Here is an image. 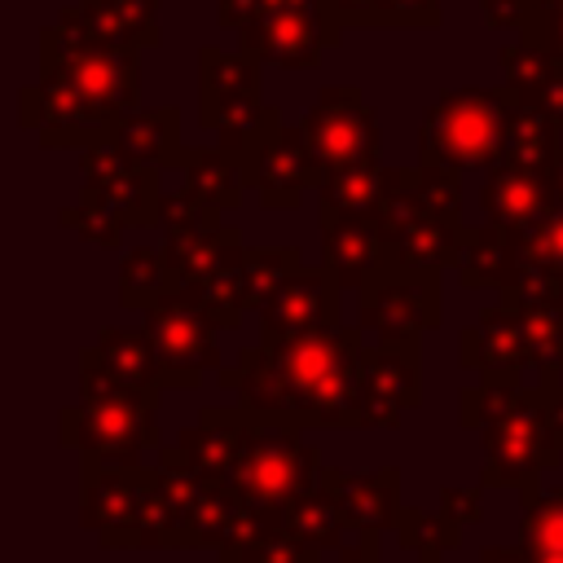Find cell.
<instances>
[{"mask_svg":"<svg viewBox=\"0 0 563 563\" xmlns=\"http://www.w3.org/2000/svg\"><path fill=\"white\" fill-rule=\"evenodd\" d=\"M550 4H563V0H532V9H550Z\"/></svg>","mask_w":563,"mask_h":563,"instance_id":"816d5d0a","label":"cell"},{"mask_svg":"<svg viewBox=\"0 0 563 563\" xmlns=\"http://www.w3.org/2000/svg\"><path fill=\"white\" fill-rule=\"evenodd\" d=\"M479 444H484V471H479L484 488H519L523 493V488L541 484V475L550 466H559V457H563V449L554 444L545 413H541V383L528 387V396L510 413L479 427Z\"/></svg>","mask_w":563,"mask_h":563,"instance_id":"9c48e42d","label":"cell"},{"mask_svg":"<svg viewBox=\"0 0 563 563\" xmlns=\"http://www.w3.org/2000/svg\"><path fill=\"white\" fill-rule=\"evenodd\" d=\"M321 479H325V462H321V449L303 440V427L255 413V431L229 475V488L268 528H282L290 501L312 493Z\"/></svg>","mask_w":563,"mask_h":563,"instance_id":"3957f363","label":"cell"},{"mask_svg":"<svg viewBox=\"0 0 563 563\" xmlns=\"http://www.w3.org/2000/svg\"><path fill=\"white\" fill-rule=\"evenodd\" d=\"M238 158H242L246 185L264 211H295L303 202V194H312L321 185V167H317V154H312L303 128L282 123L277 110H264L260 128L246 136Z\"/></svg>","mask_w":563,"mask_h":563,"instance_id":"52a82bcc","label":"cell"},{"mask_svg":"<svg viewBox=\"0 0 563 563\" xmlns=\"http://www.w3.org/2000/svg\"><path fill=\"white\" fill-rule=\"evenodd\" d=\"M299 128H303L321 172H334V167L361 163V158H378V145H383L378 119L365 106L361 88H352V84H325L317 92V101L308 106V114L299 119Z\"/></svg>","mask_w":563,"mask_h":563,"instance_id":"7c38bea8","label":"cell"},{"mask_svg":"<svg viewBox=\"0 0 563 563\" xmlns=\"http://www.w3.org/2000/svg\"><path fill=\"white\" fill-rule=\"evenodd\" d=\"M462 532L444 510H400V523H396V541L418 554V563H444V554L453 545H462Z\"/></svg>","mask_w":563,"mask_h":563,"instance_id":"d590c367","label":"cell"},{"mask_svg":"<svg viewBox=\"0 0 563 563\" xmlns=\"http://www.w3.org/2000/svg\"><path fill=\"white\" fill-rule=\"evenodd\" d=\"M361 325H330L299 339H260L238 352L233 369H220V387L260 418H286L312 427H361Z\"/></svg>","mask_w":563,"mask_h":563,"instance_id":"6da1fadb","label":"cell"},{"mask_svg":"<svg viewBox=\"0 0 563 563\" xmlns=\"http://www.w3.org/2000/svg\"><path fill=\"white\" fill-rule=\"evenodd\" d=\"M62 224L75 229L84 242H92V246H101V251H114V246L123 242V229H132L128 216H123L114 202H106L101 194H88V189L79 194L75 207H62Z\"/></svg>","mask_w":563,"mask_h":563,"instance_id":"74e56055","label":"cell"},{"mask_svg":"<svg viewBox=\"0 0 563 563\" xmlns=\"http://www.w3.org/2000/svg\"><path fill=\"white\" fill-rule=\"evenodd\" d=\"M545 176H550V194H554V202L563 207V145H559V154H554V163L545 167Z\"/></svg>","mask_w":563,"mask_h":563,"instance_id":"f907efd6","label":"cell"},{"mask_svg":"<svg viewBox=\"0 0 563 563\" xmlns=\"http://www.w3.org/2000/svg\"><path fill=\"white\" fill-rule=\"evenodd\" d=\"M343 35L330 0H260V13L238 31V48L260 66L317 70Z\"/></svg>","mask_w":563,"mask_h":563,"instance_id":"8992f818","label":"cell"},{"mask_svg":"<svg viewBox=\"0 0 563 563\" xmlns=\"http://www.w3.org/2000/svg\"><path fill=\"white\" fill-rule=\"evenodd\" d=\"M523 35L541 40V44H545V53L563 62V4H550V9H532V18H528Z\"/></svg>","mask_w":563,"mask_h":563,"instance_id":"ee69618b","label":"cell"},{"mask_svg":"<svg viewBox=\"0 0 563 563\" xmlns=\"http://www.w3.org/2000/svg\"><path fill=\"white\" fill-rule=\"evenodd\" d=\"M554 194H550V176L541 167H523V163H493L479 189V211L493 224L506 229H528L532 220H541L545 211H554Z\"/></svg>","mask_w":563,"mask_h":563,"instance_id":"603a6c76","label":"cell"},{"mask_svg":"<svg viewBox=\"0 0 563 563\" xmlns=\"http://www.w3.org/2000/svg\"><path fill=\"white\" fill-rule=\"evenodd\" d=\"M255 431V413L242 405H220V409H202L180 435L176 444L158 449V466H180L194 471L202 484H229L246 440Z\"/></svg>","mask_w":563,"mask_h":563,"instance_id":"5bb4252c","label":"cell"},{"mask_svg":"<svg viewBox=\"0 0 563 563\" xmlns=\"http://www.w3.org/2000/svg\"><path fill=\"white\" fill-rule=\"evenodd\" d=\"M479 13L488 31H523L532 18V0H479Z\"/></svg>","mask_w":563,"mask_h":563,"instance_id":"f6af8a7d","label":"cell"},{"mask_svg":"<svg viewBox=\"0 0 563 563\" xmlns=\"http://www.w3.org/2000/svg\"><path fill=\"white\" fill-rule=\"evenodd\" d=\"M282 532L295 537L299 545L325 554V550H343V532H347V519L330 493V484L321 479L312 493H303L299 501H290L286 519H282Z\"/></svg>","mask_w":563,"mask_h":563,"instance_id":"f546056e","label":"cell"},{"mask_svg":"<svg viewBox=\"0 0 563 563\" xmlns=\"http://www.w3.org/2000/svg\"><path fill=\"white\" fill-rule=\"evenodd\" d=\"M180 286L172 260L163 246H132L119 264V303L128 312H145L154 308L158 299H167L172 290Z\"/></svg>","mask_w":563,"mask_h":563,"instance_id":"4dcf8cb0","label":"cell"},{"mask_svg":"<svg viewBox=\"0 0 563 563\" xmlns=\"http://www.w3.org/2000/svg\"><path fill=\"white\" fill-rule=\"evenodd\" d=\"M422 400L418 339H378L361 352V427L391 431Z\"/></svg>","mask_w":563,"mask_h":563,"instance_id":"4fadbf2b","label":"cell"},{"mask_svg":"<svg viewBox=\"0 0 563 563\" xmlns=\"http://www.w3.org/2000/svg\"><path fill=\"white\" fill-rule=\"evenodd\" d=\"M387 229V264L409 268V273H444L457 268L462 246H466V224L462 216H440V211H387L383 216Z\"/></svg>","mask_w":563,"mask_h":563,"instance_id":"e0dca14e","label":"cell"},{"mask_svg":"<svg viewBox=\"0 0 563 563\" xmlns=\"http://www.w3.org/2000/svg\"><path fill=\"white\" fill-rule=\"evenodd\" d=\"M440 510L457 523V528H471L484 519V484L479 488H440Z\"/></svg>","mask_w":563,"mask_h":563,"instance_id":"7bdbcfd3","label":"cell"},{"mask_svg":"<svg viewBox=\"0 0 563 563\" xmlns=\"http://www.w3.org/2000/svg\"><path fill=\"white\" fill-rule=\"evenodd\" d=\"M475 563H528V559L519 545H488V550H479Z\"/></svg>","mask_w":563,"mask_h":563,"instance_id":"681fc988","label":"cell"},{"mask_svg":"<svg viewBox=\"0 0 563 563\" xmlns=\"http://www.w3.org/2000/svg\"><path fill=\"white\" fill-rule=\"evenodd\" d=\"M92 347L119 383H128L132 391H145V396H163V365H158V347L145 325L141 330L106 325Z\"/></svg>","mask_w":563,"mask_h":563,"instance_id":"484cf974","label":"cell"},{"mask_svg":"<svg viewBox=\"0 0 563 563\" xmlns=\"http://www.w3.org/2000/svg\"><path fill=\"white\" fill-rule=\"evenodd\" d=\"M541 106L559 119V128H563V62L554 57V70H550V84H545V92H541Z\"/></svg>","mask_w":563,"mask_h":563,"instance_id":"c3c4849f","label":"cell"},{"mask_svg":"<svg viewBox=\"0 0 563 563\" xmlns=\"http://www.w3.org/2000/svg\"><path fill=\"white\" fill-rule=\"evenodd\" d=\"M57 26L79 44L141 53L158 44V0H75L57 13Z\"/></svg>","mask_w":563,"mask_h":563,"instance_id":"ffe728a7","label":"cell"},{"mask_svg":"<svg viewBox=\"0 0 563 563\" xmlns=\"http://www.w3.org/2000/svg\"><path fill=\"white\" fill-rule=\"evenodd\" d=\"M515 97L510 88H449L418 123V163H440L453 172L493 167L506 154Z\"/></svg>","mask_w":563,"mask_h":563,"instance_id":"7a4b0ae2","label":"cell"},{"mask_svg":"<svg viewBox=\"0 0 563 563\" xmlns=\"http://www.w3.org/2000/svg\"><path fill=\"white\" fill-rule=\"evenodd\" d=\"M440 0H374L361 18V26H391V31H435Z\"/></svg>","mask_w":563,"mask_h":563,"instance_id":"60d3db41","label":"cell"},{"mask_svg":"<svg viewBox=\"0 0 563 563\" xmlns=\"http://www.w3.org/2000/svg\"><path fill=\"white\" fill-rule=\"evenodd\" d=\"M339 303H343V286L334 282V273L325 264L317 268L303 264L260 308V339H299L312 330H330L339 325Z\"/></svg>","mask_w":563,"mask_h":563,"instance_id":"2e32d148","label":"cell"},{"mask_svg":"<svg viewBox=\"0 0 563 563\" xmlns=\"http://www.w3.org/2000/svg\"><path fill=\"white\" fill-rule=\"evenodd\" d=\"M216 563H238V559H229V554H220V559H216Z\"/></svg>","mask_w":563,"mask_h":563,"instance_id":"f5cc1de1","label":"cell"},{"mask_svg":"<svg viewBox=\"0 0 563 563\" xmlns=\"http://www.w3.org/2000/svg\"><path fill=\"white\" fill-rule=\"evenodd\" d=\"M378 537H383V532H361V541H356V545H343L334 563H383Z\"/></svg>","mask_w":563,"mask_h":563,"instance_id":"7dc6e473","label":"cell"},{"mask_svg":"<svg viewBox=\"0 0 563 563\" xmlns=\"http://www.w3.org/2000/svg\"><path fill=\"white\" fill-rule=\"evenodd\" d=\"M264 79H260V62L246 57L242 48L229 53L220 44H202L198 48V123L202 132L242 154L246 136L260 128L264 119Z\"/></svg>","mask_w":563,"mask_h":563,"instance_id":"5b68a950","label":"cell"},{"mask_svg":"<svg viewBox=\"0 0 563 563\" xmlns=\"http://www.w3.org/2000/svg\"><path fill=\"white\" fill-rule=\"evenodd\" d=\"M383 176H387L383 158L343 163L334 172H321L317 202L321 207H339V211H378L383 207Z\"/></svg>","mask_w":563,"mask_h":563,"instance_id":"1f68e13d","label":"cell"},{"mask_svg":"<svg viewBox=\"0 0 563 563\" xmlns=\"http://www.w3.org/2000/svg\"><path fill=\"white\" fill-rule=\"evenodd\" d=\"M457 361L462 369H475L484 383H519L523 369H532V347L506 299L479 308L475 325L457 334Z\"/></svg>","mask_w":563,"mask_h":563,"instance_id":"d6986e66","label":"cell"},{"mask_svg":"<svg viewBox=\"0 0 563 563\" xmlns=\"http://www.w3.org/2000/svg\"><path fill=\"white\" fill-rule=\"evenodd\" d=\"M554 154H559V119L541 101H515L510 136H506V154L501 158L545 172L554 163Z\"/></svg>","mask_w":563,"mask_h":563,"instance_id":"836d02e7","label":"cell"},{"mask_svg":"<svg viewBox=\"0 0 563 563\" xmlns=\"http://www.w3.org/2000/svg\"><path fill=\"white\" fill-rule=\"evenodd\" d=\"M158 396L119 387L106 396H79L57 413L62 449H75L92 466H141L145 449H163Z\"/></svg>","mask_w":563,"mask_h":563,"instance_id":"277c9868","label":"cell"},{"mask_svg":"<svg viewBox=\"0 0 563 563\" xmlns=\"http://www.w3.org/2000/svg\"><path fill=\"white\" fill-rule=\"evenodd\" d=\"M515 277V229L484 220L479 229L466 233L462 260H457V282L466 290H497L506 295Z\"/></svg>","mask_w":563,"mask_h":563,"instance_id":"d4e9b609","label":"cell"},{"mask_svg":"<svg viewBox=\"0 0 563 563\" xmlns=\"http://www.w3.org/2000/svg\"><path fill=\"white\" fill-rule=\"evenodd\" d=\"M541 413L554 444L563 449V374H541Z\"/></svg>","mask_w":563,"mask_h":563,"instance_id":"bcb514c9","label":"cell"},{"mask_svg":"<svg viewBox=\"0 0 563 563\" xmlns=\"http://www.w3.org/2000/svg\"><path fill=\"white\" fill-rule=\"evenodd\" d=\"M18 110H22V128H31L44 150H84L92 141L114 136V128L123 123L114 110L92 101L66 70L48 62H40L35 84L18 92Z\"/></svg>","mask_w":563,"mask_h":563,"instance_id":"ba28073f","label":"cell"},{"mask_svg":"<svg viewBox=\"0 0 563 563\" xmlns=\"http://www.w3.org/2000/svg\"><path fill=\"white\" fill-rule=\"evenodd\" d=\"M79 176H84V189L114 202L128 216L132 229H158V202H163L158 167L132 163L114 145V136L92 141V145L79 150Z\"/></svg>","mask_w":563,"mask_h":563,"instance_id":"9a60e30c","label":"cell"},{"mask_svg":"<svg viewBox=\"0 0 563 563\" xmlns=\"http://www.w3.org/2000/svg\"><path fill=\"white\" fill-rule=\"evenodd\" d=\"M510 299H563V207L515 229Z\"/></svg>","mask_w":563,"mask_h":563,"instance_id":"7402d4cb","label":"cell"},{"mask_svg":"<svg viewBox=\"0 0 563 563\" xmlns=\"http://www.w3.org/2000/svg\"><path fill=\"white\" fill-rule=\"evenodd\" d=\"M141 321H145V330H150V339L158 347L163 387L194 391V387H202L207 369L220 365V347H216L220 325L202 312V303L194 299L189 286H176L167 299L145 308Z\"/></svg>","mask_w":563,"mask_h":563,"instance_id":"30bf717a","label":"cell"},{"mask_svg":"<svg viewBox=\"0 0 563 563\" xmlns=\"http://www.w3.org/2000/svg\"><path fill=\"white\" fill-rule=\"evenodd\" d=\"M180 106H150V110H132L119 128H114V145L141 163V167H176L185 158V141H180Z\"/></svg>","mask_w":563,"mask_h":563,"instance_id":"cb8c5ba5","label":"cell"},{"mask_svg":"<svg viewBox=\"0 0 563 563\" xmlns=\"http://www.w3.org/2000/svg\"><path fill=\"white\" fill-rule=\"evenodd\" d=\"M325 484L356 532H396L400 523V466H378V471H339L325 466Z\"/></svg>","mask_w":563,"mask_h":563,"instance_id":"44dd1931","label":"cell"},{"mask_svg":"<svg viewBox=\"0 0 563 563\" xmlns=\"http://www.w3.org/2000/svg\"><path fill=\"white\" fill-rule=\"evenodd\" d=\"M220 207L207 202L202 194H194L189 185H180L176 194L163 189V202H158V229L163 233H194V229H220Z\"/></svg>","mask_w":563,"mask_h":563,"instance_id":"ab89813d","label":"cell"},{"mask_svg":"<svg viewBox=\"0 0 563 563\" xmlns=\"http://www.w3.org/2000/svg\"><path fill=\"white\" fill-rule=\"evenodd\" d=\"M550 70H554V57L532 35H519L515 44L501 48V75H506V88L515 101H541Z\"/></svg>","mask_w":563,"mask_h":563,"instance_id":"8d00e7d4","label":"cell"},{"mask_svg":"<svg viewBox=\"0 0 563 563\" xmlns=\"http://www.w3.org/2000/svg\"><path fill=\"white\" fill-rule=\"evenodd\" d=\"M519 550L528 563H563V488H523Z\"/></svg>","mask_w":563,"mask_h":563,"instance_id":"83f0119b","label":"cell"},{"mask_svg":"<svg viewBox=\"0 0 563 563\" xmlns=\"http://www.w3.org/2000/svg\"><path fill=\"white\" fill-rule=\"evenodd\" d=\"M303 268V251L299 246H246V264H242V308L260 312L277 286Z\"/></svg>","mask_w":563,"mask_h":563,"instance_id":"e575fe53","label":"cell"},{"mask_svg":"<svg viewBox=\"0 0 563 563\" xmlns=\"http://www.w3.org/2000/svg\"><path fill=\"white\" fill-rule=\"evenodd\" d=\"M242 264H246V242L233 233L229 246L220 251V260L211 264V273H207L198 286H189L194 299L202 303V312H207L220 330H238L242 317H246V308H242Z\"/></svg>","mask_w":563,"mask_h":563,"instance_id":"f1b7e54d","label":"cell"},{"mask_svg":"<svg viewBox=\"0 0 563 563\" xmlns=\"http://www.w3.org/2000/svg\"><path fill=\"white\" fill-rule=\"evenodd\" d=\"M180 176L194 194H202L207 202H216L220 211H238L242 207V194L251 189L246 185V172H242V158L224 145H185V158H180Z\"/></svg>","mask_w":563,"mask_h":563,"instance_id":"4316f807","label":"cell"},{"mask_svg":"<svg viewBox=\"0 0 563 563\" xmlns=\"http://www.w3.org/2000/svg\"><path fill=\"white\" fill-rule=\"evenodd\" d=\"M444 321L440 273H409L383 264L356 290V325L374 339H418Z\"/></svg>","mask_w":563,"mask_h":563,"instance_id":"8fae6325","label":"cell"},{"mask_svg":"<svg viewBox=\"0 0 563 563\" xmlns=\"http://www.w3.org/2000/svg\"><path fill=\"white\" fill-rule=\"evenodd\" d=\"M220 554H229L238 563H321L317 550L299 545L286 532H268V537H255L251 545H233V550H220Z\"/></svg>","mask_w":563,"mask_h":563,"instance_id":"b9f144b4","label":"cell"},{"mask_svg":"<svg viewBox=\"0 0 563 563\" xmlns=\"http://www.w3.org/2000/svg\"><path fill=\"white\" fill-rule=\"evenodd\" d=\"M515 308L523 339L532 347V369L541 374H563V299H510L497 295Z\"/></svg>","mask_w":563,"mask_h":563,"instance_id":"d6a6232c","label":"cell"},{"mask_svg":"<svg viewBox=\"0 0 563 563\" xmlns=\"http://www.w3.org/2000/svg\"><path fill=\"white\" fill-rule=\"evenodd\" d=\"M523 396H528L523 383H484V378H479L475 387H462V396H457V422H462L466 431H479V427H488L493 418L510 413Z\"/></svg>","mask_w":563,"mask_h":563,"instance_id":"f35d334b","label":"cell"},{"mask_svg":"<svg viewBox=\"0 0 563 563\" xmlns=\"http://www.w3.org/2000/svg\"><path fill=\"white\" fill-rule=\"evenodd\" d=\"M321 264L343 290H361L387 264L383 211H339L321 207Z\"/></svg>","mask_w":563,"mask_h":563,"instance_id":"ac0fdd59","label":"cell"}]
</instances>
